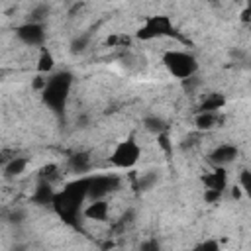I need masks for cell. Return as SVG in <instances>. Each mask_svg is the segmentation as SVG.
I'll return each instance as SVG.
<instances>
[{"label":"cell","mask_w":251,"mask_h":251,"mask_svg":"<svg viewBox=\"0 0 251 251\" xmlns=\"http://www.w3.org/2000/svg\"><path fill=\"white\" fill-rule=\"evenodd\" d=\"M157 180H159L157 173H153V171L143 173V175L137 178V188H139V190H151V188L157 184Z\"/></svg>","instance_id":"cell-18"},{"label":"cell","mask_w":251,"mask_h":251,"mask_svg":"<svg viewBox=\"0 0 251 251\" xmlns=\"http://www.w3.org/2000/svg\"><path fill=\"white\" fill-rule=\"evenodd\" d=\"M218 247H220L218 241H204V243L198 245V249H218Z\"/></svg>","instance_id":"cell-24"},{"label":"cell","mask_w":251,"mask_h":251,"mask_svg":"<svg viewBox=\"0 0 251 251\" xmlns=\"http://www.w3.org/2000/svg\"><path fill=\"white\" fill-rule=\"evenodd\" d=\"M57 176H59V167H57V165H47V167L41 169V176H39V178H43V180H47V182L53 184V180H55Z\"/></svg>","instance_id":"cell-21"},{"label":"cell","mask_w":251,"mask_h":251,"mask_svg":"<svg viewBox=\"0 0 251 251\" xmlns=\"http://www.w3.org/2000/svg\"><path fill=\"white\" fill-rule=\"evenodd\" d=\"M173 35H176L175 24L165 14H151V16H147L139 24V27L135 29V39L137 41H155V39L173 37Z\"/></svg>","instance_id":"cell-4"},{"label":"cell","mask_w":251,"mask_h":251,"mask_svg":"<svg viewBox=\"0 0 251 251\" xmlns=\"http://www.w3.org/2000/svg\"><path fill=\"white\" fill-rule=\"evenodd\" d=\"M233 2H241V0H233Z\"/></svg>","instance_id":"cell-25"},{"label":"cell","mask_w":251,"mask_h":251,"mask_svg":"<svg viewBox=\"0 0 251 251\" xmlns=\"http://www.w3.org/2000/svg\"><path fill=\"white\" fill-rule=\"evenodd\" d=\"M75 84V75L71 71H53L43 76V84L39 86L41 102L57 116H63L71 98V90Z\"/></svg>","instance_id":"cell-2"},{"label":"cell","mask_w":251,"mask_h":251,"mask_svg":"<svg viewBox=\"0 0 251 251\" xmlns=\"http://www.w3.org/2000/svg\"><path fill=\"white\" fill-rule=\"evenodd\" d=\"M139 159H141V145L137 143L135 137L120 139V141L114 145V149H112V153H110V157H108L110 165H112L114 169H120V171H129V169H133V167L139 163Z\"/></svg>","instance_id":"cell-5"},{"label":"cell","mask_w":251,"mask_h":251,"mask_svg":"<svg viewBox=\"0 0 251 251\" xmlns=\"http://www.w3.org/2000/svg\"><path fill=\"white\" fill-rule=\"evenodd\" d=\"M143 127H145L149 133H153V135H159V133H163V131H169L167 122H165L163 118H159V116H145V118H143Z\"/></svg>","instance_id":"cell-17"},{"label":"cell","mask_w":251,"mask_h":251,"mask_svg":"<svg viewBox=\"0 0 251 251\" xmlns=\"http://www.w3.org/2000/svg\"><path fill=\"white\" fill-rule=\"evenodd\" d=\"M16 37L24 45H27V47L41 49L45 45V41H47V27H45L43 22H31V20H27V22H24V24H20L16 27Z\"/></svg>","instance_id":"cell-6"},{"label":"cell","mask_w":251,"mask_h":251,"mask_svg":"<svg viewBox=\"0 0 251 251\" xmlns=\"http://www.w3.org/2000/svg\"><path fill=\"white\" fill-rule=\"evenodd\" d=\"M110 214V202L108 198H90L82 206V218L88 222H106Z\"/></svg>","instance_id":"cell-9"},{"label":"cell","mask_w":251,"mask_h":251,"mask_svg":"<svg viewBox=\"0 0 251 251\" xmlns=\"http://www.w3.org/2000/svg\"><path fill=\"white\" fill-rule=\"evenodd\" d=\"M157 143H159V147H161L165 153H171V151H173V143H171V139H169V133H167V131H163V133H159V135H157Z\"/></svg>","instance_id":"cell-23"},{"label":"cell","mask_w":251,"mask_h":251,"mask_svg":"<svg viewBox=\"0 0 251 251\" xmlns=\"http://www.w3.org/2000/svg\"><path fill=\"white\" fill-rule=\"evenodd\" d=\"M53 71H55V57L47 47H41L39 59H37V73L45 76V75H49Z\"/></svg>","instance_id":"cell-16"},{"label":"cell","mask_w":251,"mask_h":251,"mask_svg":"<svg viewBox=\"0 0 251 251\" xmlns=\"http://www.w3.org/2000/svg\"><path fill=\"white\" fill-rule=\"evenodd\" d=\"M88 45H90V35H88V33H82V35H78V37L73 39L71 51H73V53H82V51H86Z\"/></svg>","instance_id":"cell-19"},{"label":"cell","mask_w":251,"mask_h":251,"mask_svg":"<svg viewBox=\"0 0 251 251\" xmlns=\"http://www.w3.org/2000/svg\"><path fill=\"white\" fill-rule=\"evenodd\" d=\"M237 186L243 190V194H251V173H249L247 169H243V171L239 173Z\"/></svg>","instance_id":"cell-20"},{"label":"cell","mask_w":251,"mask_h":251,"mask_svg":"<svg viewBox=\"0 0 251 251\" xmlns=\"http://www.w3.org/2000/svg\"><path fill=\"white\" fill-rule=\"evenodd\" d=\"M86 186H88V175H80V178L67 182L61 190H55L51 208L65 224L78 226V218L82 216V206L88 200Z\"/></svg>","instance_id":"cell-1"},{"label":"cell","mask_w":251,"mask_h":251,"mask_svg":"<svg viewBox=\"0 0 251 251\" xmlns=\"http://www.w3.org/2000/svg\"><path fill=\"white\" fill-rule=\"evenodd\" d=\"M53 198H55V188H53V184L47 182V180H43V178H39V182L35 184V188H33L29 200H31L35 206H45V208L49 206V208H51Z\"/></svg>","instance_id":"cell-11"},{"label":"cell","mask_w":251,"mask_h":251,"mask_svg":"<svg viewBox=\"0 0 251 251\" xmlns=\"http://www.w3.org/2000/svg\"><path fill=\"white\" fill-rule=\"evenodd\" d=\"M47 16H49V8H47V6H37V8L31 10L29 20H31V22H43V24H45Z\"/></svg>","instance_id":"cell-22"},{"label":"cell","mask_w":251,"mask_h":251,"mask_svg":"<svg viewBox=\"0 0 251 251\" xmlns=\"http://www.w3.org/2000/svg\"><path fill=\"white\" fill-rule=\"evenodd\" d=\"M120 176L118 175H88V186L86 194L90 198H108L114 190L120 188Z\"/></svg>","instance_id":"cell-7"},{"label":"cell","mask_w":251,"mask_h":251,"mask_svg":"<svg viewBox=\"0 0 251 251\" xmlns=\"http://www.w3.org/2000/svg\"><path fill=\"white\" fill-rule=\"evenodd\" d=\"M239 157V149L235 143H220L218 147H214L208 155V161L212 163V167H229L235 159Z\"/></svg>","instance_id":"cell-8"},{"label":"cell","mask_w":251,"mask_h":251,"mask_svg":"<svg viewBox=\"0 0 251 251\" xmlns=\"http://www.w3.org/2000/svg\"><path fill=\"white\" fill-rule=\"evenodd\" d=\"M222 124L220 112H196L194 114V126L200 131H210Z\"/></svg>","instance_id":"cell-13"},{"label":"cell","mask_w":251,"mask_h":251,"mask_svg":"<svg viewBox=\"0 0 251 251\" xmlns=\"http://www.w3.org/2000/svg\"><path fill=\"white\" fill-rule=\"evenodd\" d=\"M202 182L206 186V190H212V192H218V194H224L227 190V173L224 167H214L210 173H206L202 176Z\"/></svg>","instance_id":"cell-10"},{"label":"cell","mask_w":251,"mask_h":251,"mask_svg":"<svg viewBox=\"0 0 251 251\" xmlns=\"http://www.w3.org/2000/svg\"><path fill=\"white\" fill-rule=\"evenodd\" d=\"M163 67L167 69V73L175 78H178L180 82L190 80L198 75L200 71V63L196 59L194 53L184 51V49H169L163 53Z\"/></svg>","instance_id":"cell-3"},{"label":"cell","mask_w":251,"mask_h":251,"mask_svg":"<svg viewBox=\"0 0 251 251\" xmlns=\"http://www.w3.org/2000/svg\"><path fill=\"white\" fill-rule=\"evenodd\" d=\"M226 106V96L220 92H208L202 96L196 112H220Z\"/></svg>","instance_id":"cell-15"},{"label":"cell","mask_w":251,"mask_h":251,"mask_svg":"<svg viewBox=\"0 0 251 251\" xmlns=\"http://www.w3.org/2000/svg\"><path fill=\"white\" fill-rule=\"evenodd\" d=\"M69 169L73 173H76V175H86L92 169V157H90V153H86V151L73 153L69 157Z\"/></svg>","instance_id":"cell-14"},{"label":"cell","mask_w":251,"mask_h":251,"mask_svg":"<svg viewBox=\"0 0 251 251\" xmlns=\"http://www.w3.org/2000/svg\"><path fill=\"white\" fill-rule=\"evenodd\" d=\"M29 167V159L27 157H22V155H14V157H8L6 163H4V176L6 178H18L22 176Z\"/></svg>","instance_id":"cell-12"}]
</instances>
